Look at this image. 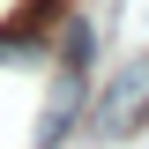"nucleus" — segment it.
I'll return each mask as SVG.
<instances>
[{"label":"nucleus","instance_id":"f257e3e1","mask_svg":"<svg viewBox=\"0 0 149 149\" xmlns=\"http://www.w3.org/2000/svg\"><path fill=\"white\" fill-rule=\"evenodd\" d=\"M45 8H52V0H0V45H22V37L45 22Z\"/></svg>","mask_w":149,"mask_h":149}]
</instances>
